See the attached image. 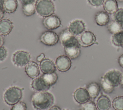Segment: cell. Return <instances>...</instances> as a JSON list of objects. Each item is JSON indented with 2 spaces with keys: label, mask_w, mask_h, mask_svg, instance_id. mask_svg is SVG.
<instances>
[{
  "label": "cell",
  "mask_w": 123,
  "mask_h": 110,
  "mask_svg": "<svg viewBox=\"0 0 123 110\" xmlns=\"http://www.w3.org/2000/svg\"><path fill=\"white\" fill-rule=\"evenodd\" d=\"M31 86L32 88L37 92L46 91L50 87L42 76L34 78L31 82Z\"/></svg>",
  "instance_id": "obj_12"
},
{
  "label": "cell",
  "mask_w": 123,
  "mask_h": 110,
  "mask_svg": "<svg viewBox=\"0 0 123 110\" xmlns=\"http://www.w3.org/2000/svg\"><path fill=\"white\" fill-rule=\"evenodd\" d=\"M7 55V50L3 46L0 47V61L4 60Z\"/></svg>",
  "instance_id": "obj_33"
},
{
  "label": "cell",
  "mask_w": 123,
  "mask_h": 110,
  "mask_svg": "<svg viewBox=\"0 0 123 110\" xmlns=\"http://www.w3.org/2000/svg\"><path fill=\"white\" fill-rule=\"evenodd\" d=\"M4 43V40L2 35L0 34V47L2 46Z\"/></svg>",
  "instance_id": "obj_39"
},
{
  "label": "cell",
  "mask_w": 123,
  "mask_h": 110,
  "mask_svg": "<svg viewBox=\"0 0 123 110\" xmlns=\"http://www.w3.org/2000/svg\"><path fill=\"white\" fill-rule=\"evenodd\" d=\"M13 28L12 22L9 19H2L0 20V34L3 36L8 35Z\"/></svg>",
  "instance_id": "obj_18"
},
{
  "label": "cell",
  "mask_w": 123,
  "mask_h": 110,
  "mask_svg": "<svg viewBox=\"0 0 123 110\" xmlns=\"http://www.w3.org/2000/svg\"><path fill=\"white\" fill-rule=\"evenodd\" d=\"M42 76L50 86L55 84L58 80V76L55 72L49 73H44Z\"/></svg>",
  "instance_id": "obj_25"
},
{
  "label": "cell",
  "mask_w": 123,
  "mask_h": 110,
  "mask_svg": "<svg viewBox=\"0 0 123 110\" xmlns=\"http://www.w3.org/2000/svg\"><path fill=\"white\" fill-rule=\"evenodd\" d=\"M123 73L117 69H111L107 71L103 77L114 87L120 84Z\"/></svg>",
  "instance_id": "obj_8"
},
{
  "label": "cell",
  "mask_w": 123,
  "mask_h": 110,
  "mask_svg": "<svg viewBox=\"0 0 123 110\" xmlns=\"http://www.w3.org/2000/svg\"><path fill=\"white\" fill-rule=\"evenodd\" d=\"M95 103L92 101H88L87 102L81 104L80 110H97Z\"/></svg>",
  "instance_id": "obj_29"
},
{
  "label": "cell",
  "mask_w": 123,
  "mask_h": 110,
  "mask_svg": "<svg viewBox=\"0 0 123 110\" xmlns=\"http://www.w3.org/2000/svg\"><path fill=\"white\" fill-rule=\"evenodd\" d=\"M103 4L105 11L108 14H114L118 10V3L116 0H105Z\"/></svg>",
  "instance_id": "obj_20"
},
{
  "label": "cell",
  "mask_w": 123,
  "mask_h": 110,
  "mask_svg": "<svg viewBox=\"0 0 123 110\" xmlns=\"http://www.w3.org/2000/svg\"><path fill=\"white\" fill-rule=\"evenodd\" d=\"M123 37V31L113 34L111 38V42L115 46L120 47Z\"/></svg>",
  "instance_id": "obj_28"
},
{
  "label": "cell",
  "mask_w": 123,
  "mask_h": 110,
  "mask_svg": "<svg viewBox=\"0 0 123 110\" xmlns=\"http://www.w3.org/2000/svg\"><path fill=\"white\" fill-rule=\"evenodd\" d=\"M11 110H27L26 104L23 101H19L12 105Z\"/></svg>",
  "instance_id": "obj_31"
},
{
  "label": "cell",
  "mask_w": 123,
  "mask_h": 110,
  "mask_svg": "<svg viewBox=\"0 0 123 110\" xmlns=\"http://www.w3.org/2000/svg\"><path fill=\"white\" fill-rule=\"evenodd\" d=\"M74 100L80 104L87 102L90 98L87 90L84 88L76 89L74 93Z\"/></svg>",
  "instance_id": "obj_13"
},
{
  "label": "cell",
  "mask_w": 123,
  "mask_h": 110,
  "mask_svg": "<svg viewBox=\"0 0 123 110\" xmlns=\"http://www.w3.org/2000/svg\"><path fill=\"white\" fill-rule=\"evenodd\" d=\"M79 45L83 47L90 46L96 43L95 34L90 31H85L79 35L77 38Z\"/></svg>",
  "instance_id": "obj_6"
},
{
  "label": "cell",
  "mask_w": 123,
  "mask_h": 110,
  "mask_svg": "<svg viewBox=\"0 0 123 110\" xmlns=\"http://www.w3.org/2000/svg\"><path fill=\"white\" fill-rule=\"evenodd\" d=\"M120 84L121 85V86H122V87L123 88V74L122 76L121 79V81H120Z\"/></svg>",
  "instance_id": "obj_41"
},
{
  "label": "cell",
  "mask_w": 123,
  "mask_h": 110,
  "mask_svg": "<svg viewBox=\"0 0 123 110\" xmlns=\"http://www.w3.org/2000/svg\"><path fill=\"white\" fill-rule=\"evenodd\" d=\"M116 1H118L119 2H123V0H116Z\"/></svg>",
  "instance_id": "obj_43"
},
{
  "label": "cell",
  "mask_w": 123,
  "mask_h": 110,
  "mask_svg": "<svg viewBox=\"0 0 123 110\" xmlns=\"http://www.w3.org/2000/svg\"><path fill=\"white\" fill-rule=\"evenodd\" d=\"M4 0H0V8L3 9V4Z\"/></svg>",
  "instance_id": "obj_40"
},
{
  "label": "cell",
  "mask_w": 123,
  "mask_h": 110,
  "mask_svg": "<svg viewBox=\"0 0 123 110\" xmlns=\"http://www.w3.org/2000/svg\"><path fill=\"white\" fill-rule=\"evenodd\" d=\"M45 57V55L43 53L39 55H38L37 58V60L38 62H41L42 60H43L44 59Z\"/></svg>",
  "instance_id": "obj_36"
},
{
  "label": "cell",
  "mask_w": 123,
  "mask_h": 110,
  "mask_svg": "<svg viewBox=\"0 0 123 110\" xmlns=\"http://www.w3.org/2000/svg\"><path fill=\"white\" fill-rule=\"evenodd\" d=\"M48 110H61L58 106H53L51 107Z\"/></svg>",
  "instance_id": "obj_38"
},
{
  "label": "cell",
  "mask_w": 123,
  "mask_h": 110,
  "mask_svg": "<svg viewBox=\"0 0 123 110\" xmlns=\"http://www.w3.org/2000/svg\"><path fill=\"white\" fill-rule=\"evenodd\" d=\"M118 63L119 65L123 68V54L121 55L118 58Z\"/></svg>",
  "instance_id": "obj_35"
},
{
  "label": "cell",
  "mask_w": 123,
  "mask_h": 110,
  "mask_svg": "<svg viewBox=\"0 0 123 110\" xmlns=\"http://www.w3.org/2000/svg\"><path fill=\"white\" fill-rule=\"evenodd\" d=\"M41 42L47 46H53L59 41L58 35L54 31H47L41 35L40 38Z\"/></svg>",
  "instance_id": "obj_7"
},
{
  "label": "cell",
  "mask_w": 123,
  "mask_h": 110,
  "mask_svg": "<svg viewBox=\"0 0 123 110\" xmlns=\"http://www.w3.org/2000/svg\"><path fill=\"white\" fill-rule=\"evenodd\" d=\"M100 82V86L101 87L103 91L105 93L107 94H110L113 91L115 87H114L103 76L101 77V78Z\"/></svg>",
  "instance_id": "obj_24"
},
{
  "label": "cell",
  "mask_w": 123,
  "mask_h": 110,
  "mask_svg": "<svg viewBox=\"0 0 123 110\" xmlns=\"http://www.w3.org/2000/svg\"><path fill=\"white\" fill-rule=\"evenodd\" d=\"M54 98L53 95L47 91L37 92L32 97L31 102L37 110H47L52 107Z\"/></svg>",
  "instance_id": "obj_1"
},
{
  "label": "cell",
  "mask_w": 123,
  "mask_h": 110,
  "mask_svg": "<svg viewBox=\"0 0 123 110\" xmlns=\"http://www.w3.org/2000/svg\"><path fill=\"white\" fill-rule=\"evenodd\" d=\"M80 45H73L64 47L66 55L70 59H74L80 55Z\"/></svg>",
  "instance_id": "obj_16"
},
{
  "label": "cell",
  "mask_w": 123,
  "mask_h": 110,
  "mask_svg": "<svg viewBox=\"0 0 123 110\" xmlns=\"http://www.w3.org/2000/svg\"><path fill=\"white\" fill-rule=\"evenodd\" d=\"M25 72L27 75L32 79H34L38 77L39 75L40 71L37 64L34 62H29L25 66Z\"/></svg>",
  "instance_id": "obj_14"
},
{
  "label": "cell",
  "mask_w": 123,
  "mask_h": 110,
  "mask_svg": "<svg viewBox=\"0 0 123 110\" xmlns=\"http://www.w3.org/2000/svg\"><path fill=\"white\" fill-rule=\"evenodd\" d=\"M55 66L59 71L62 72L67 71L71 66V59L66 55H60L56 60Z\"/></svg>",
  "instance_id": "obj_11"
},
{
  "label": "cell",
  "mask_w": 123,
  "mask_h": 110,
  "mask_svg": "<svg viewBox=\"0 0 123 110\" xmlns=\"http://www.w3.org/2000/svg\"><path fill=\"white\" fill-rule=\"evenodd\" d=\"M35 5L37 14L43 17L50 16L55 11L54 4L51 0H37Z\"/></svg>",
  "instance_id": "obj_2"
},
{
  "label": "cell",
  "mask_w": 123,
  "mask_h": 110,
  "mask_svg": "<svg viewBox=\"0 0 123 110\" xmlns=\"http://www.w3.org/2000/svg\"><path fill=\"white\" fill-rule=\"evenodd\" d=\"M41 71L43 73H49L55 71L56 67L52 61L49 59L45 58L39 64Z\"/></svg>",
  "instance_id": "obj_15"
},
{
  "label": "cell",
  "mask_w": 123,
  "mask_h": 110,
  "mask_svg": "<svg viewBox=\"0 0 123 110\" xmlns=\"http://www.w3.org/2000/svg\"><path fill=\"white\" fill-rule=\"evenodd\" d=\"M96 106L98 110H109L111 106V101L107 96L101 95L97 99Z\"/></svg>",
  "instance_id": "obj_19"
},
{
  "label": "cell",
  "mask_w": 123,
  "mask_h": 110,
  "mask_svg": "<svg viewBox=\"0 0 123 110\" xmlns=\"http://www.w3.org/2000/svg\"></svg>",
  "instance_id": "obj_44"
},
{
  "label": "cell",
  "mask_w": 123,
  "mask_h": 110,
  "mask_svg": "<svg viewBox=\"0 0 123 110\" xmlns=\"http://www.w3.org/2000/svg\"><path fill=\"white\" fill-rule=\"evenodd\" d=\"M4 11L3 10V9H1L0 8V20H1V19H2V18L4 16Z\"/></svg>",
  "instance_id": "obj_37"
},
{
  "label": "cell",
  "mask_w": 123,
  "mask_h": 110,
  "mask_svg": "<svg viewBox=\"0 0 123 110\" xmlns=\"http://www.w3.org/2000/svg\"><path fill=\"white\" fill-rule=\"evenodd\" d=\"M30 54L24 51L15 52L12 56V61L18 67L26 66L30 61Z\"/></svg>",
  "instance_id": "obj_4"
},
{
  "label": "cell",
  "mask_w": 123,
  "mask_h": 110,
  "mask_svg": "<svg viewBox=\"0 0 123 110\" xmlns=\"http://www.w3.org/2000/svg\"><path fill=\"white\" fill-rule=\"evenodd\" d=\"M68 28L73 35L76 36L85 31L86 26L82 20L75 19L70 23Z\"/></svg>",
  "instance_id": "obj_9"
},
{
  "label": "cell",
  "mask_w": 123,
  "mask_h": 110,
  "mask_svg": "<svg viewBox=\"0 0 123 110\" xmlns=\"http://www.w3.org/2000/svg\"><path fill=\"white\" fill-rule=\"evenodd\" d=\"M43 24L47 29L53 30L61 26V22L58 16L52 14L44 18L43 20Z\"/></svg>",
  "instance_id": "obj_10"
},
{
  "label": "cell",
  "mask_w": 123,
  "mask_h": 110,
  "mask_svg": "<svg viewBox=\"0 0 123 110\" xmlns=\"http://www.w3.org/2000/svg\"><path fill=\"white\" fill-rule=\"evenodd\" d=\"M22 90L21 88L13 86L9 88L3 95L4 101L9 105H13L20 101L22 97Z\"/></svg>",
  "instance_id": "obj_3"
},
{
  "label": "cell",
  "mask_w": 123,
  "mask_h": 110,
  "mask_svg": "<svg viewBox=\"0 0 123 110\" xmlns=\"http://www.w3.org/2000/svg\"><path fill=\"white\" fill-rule=\"evenodd\" d=\"M112 106L115 110H123V96H117L112 101Z\"/></svg>",
  "instance_id": "obj_27"
},
{
  "label": "cell",
  "mask_w": 123,
  "mask_h": 110,
  "mask_svg": "<svg viewBox=\"0 0 123 110\" xmlns=\"http://www.w3.org/2000/svg\"><path fill=\"white\" fill-rule=\"evenodd\" d=\"M60 40L63 47L73 45H79L77 38L69 31L68 28L65 29L61 32Z\"/></svg>",
  "instance_id": "obj_5"
},
{
  "label": "cell",
  "mask_w": 123,
  "mask_h": 110,
  "mask_svg": "<svg viewBox=\"0 0 123 110\" xmlns=\"http://www.w3.org/2000/svg\"><path fill=\"white\" fill-rule=\"evenodd\" d=\"M95 21L98 26H104L107 25L110 22L109 15L105 11H99L95 14Z\"/></svg>",
  "instance_id": "obj_17"
},
{
  "label": "cell",
  "mask_w": 123,
  "mask_h": 110,
  "mask_svg": "<svg viewBox=\"0 0 123 110\" xmlns=\"http://www.w3.org/2000/svg\"><path fill=\"white\" fill-rule=\"evenodd\" d=\"M18 7L17 0H4L3 10L5 12L11 14L14 12Z\"/></svg>",
  "instance_id": "obj_23"
},
{
  "label": "cell",
  "mask_w": 123,
  "mask_h": 110,
  "mask_svg": "<svg viewBox=\"0 0 123 110\" xmlns=\"http://www.w3.org/2000/svg\"><path fill=\"white\" fill-rule=\"evenodd\" d=\"M107 29L110 33L113 35L123 31V26L115 20H113L109 22L107 25Z\"/></svg>",
  "instance_id": "obj_22"
},
{
  "label": "cell",
  "mask_w": 123,
  "mask_h": 110,
  "mask_svg": "<svg viewBox=\"0 0 123 110\" xmlns=\"http://www.w3.org/2000/svg\"><path fill=\"white\" fill-rule=\"evenodd\" d=\"M114 19L123 26V8L118 9L114 14Z\"/></svg>",
  "instance_id": "obj_30"
},
{
  "label": "cell",
  "mask_w": 123,
  "mask_h": 110,
  "mask_svg": "<svg viewBox=\"0 0 123 110\" xmlns=\"http://www.w3.org/2000/svg\"><path fill=\"white\" fill-rule=\"evenodd\" d=\"M22 10L24 14L27 16L33 15L36 11L35 5L34 3L23 5Z\"/></svg>",
  "instance_id": "obj_26"
},
{
  "label": "cell",
  "mask_w": 123,
  "mask_h": 110,
  "mask_svg": "<svg viewBox=\"0 0 123 110\" xmlns=\"http://www.w3.org/2000/svg\"><path fill=\"white\" fill-rule=\"evenodd\" d=\"M20 2L22 4L25 5V4H32L34 3L35 0H19Z\"/></svg>",
  "instance_id": "obj_34"
},
{
  "label": "cell",
  "mask_w": 123,
  "mask_h": 110,
  "mask_svg": "<svg viewBox=\"0 0 123 110\" xmlns=\"http://www.w3.org/2000/svg\"><path fill=\"white\" fill-rule=\"evenodd\" d=\"M86 90L88 92L90 98L95 99L100 94V86L98 83L92 82L87 85Z\"/></svg>",
  "instance_id": "obj_21"
},
{
  "label": "cell",
  "mask_w": 123,
  "mask_h": 110,
  "mask_svg": "<svg viewBox=\"0 0 123 110\" xmlns=\"http://www.w3.org/2000/svg\"><path fill=\"white\" fill-rule=\"evenodd\" d=\"M120 47L123 48V39H122V42H121V43Z\"/></svg>",
  "instance_id": "obj_42"
},
{
  "label": "cell",
  "mask_w": 123,
  "mask_h": 110,
  "mask_svg": "<svg viewBox=\"0 0 123 110\" xmlns=\"http://www.w3.org/2000/svg\"><path fill=\"white\" fill-rule=\"evenodd\" d=\"M105 0H87L88 2L94 7H99L102 5Z\"/></svg>",
  "instance_id": "obj_32"
}]
</instances>
